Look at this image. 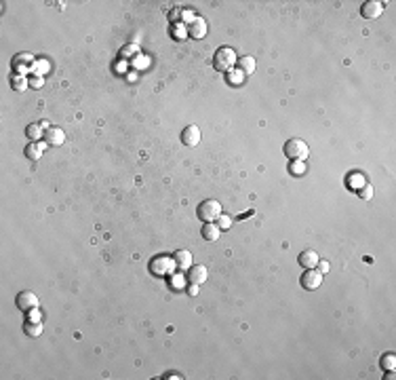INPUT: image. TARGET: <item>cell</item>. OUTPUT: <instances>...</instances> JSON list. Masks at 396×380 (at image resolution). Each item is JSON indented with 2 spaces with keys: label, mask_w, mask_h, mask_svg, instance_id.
Returning <instances> with one entry per match:
<instances>
[{
  "label": "cell",
  "mask_w": 396,
  "mask_h": 380,
  "mask_svg": "<svg viewBox=\"0 0 396 380\" xmlns=\"http://www.w3.org/2000/svg\"><path fill=\"white\" fill-rule=\"evenodd\" d=\"M236 62H238V57L232 46H219L213 55V68L219 70V72H230Z\"/></svg>",
  "instance_id": "1"
},
{
  "label": "cell",
  "mask_w": 396,
  "mask_h": 380,
  "mask_svg": "<svg viewBox=\"0 0 396 380\" xmlns=\"http://www.w3.org/2000/svg\"><path fill=\"white\" fill-rule=\"evenodd\" d=\"M282 152H285V157L289 159V161H306V157L310 154V148H308V144H306L304 139L291 137V139L285 141Z\"/></svg>",
  "instance_id": "2"
},
{
  "label": "cell",
  "mask_w": 396,
  "mask_h": 380,
  "mask_svg": "<svg viewBox=\"0 0 396 380\" xmlns=\"http://www.w3.org/2000/svg\"><path fill=\"white\" fill-rule=\"evenodd\" d=\"M196 213H198V218L202 222H217V218L221 216V203L215 201V199H207L198 205Z\"/></svg>",
  "instance_id": "3"
},
{
  "label": "cell",
  "mask_w": 396,
  "mask_h": 380,
  "mask_svg": "<svg viewBox=\"0 0 396 380\" xmlns=\"http://www.w3.org/2000/svg\"><path fill=\"white\" fill-rule=\"evenodd\" d=\"M34 66H36V59L32 53H17L13 57V62H11V68H13V72H17L19 76H26L28 72L32 74L34 72Z\"/></svg>",
  "instance_id": "4"
},
{
  "label": "cell",
  "mask_w": 396,
  "mask_h": 380,
  "mask_svg": "<svg viewBox=\"0 0 396 380\" xmlns=\"http://www.w3.org/2000/svg\"><path fill=\"white\" fill-rule=\"evenodd\" d=\"M175 268V262H173V256H154L150 260V272L156 277H166L171 275V270Z\"/></svg>",
  "instance_id": "5"
},
{
  "label": "cell",
  "mask_w": 396,
  "mask_h": 380,
  "mask_svg": "<svg viewBox=\"0 0 396 380\" xmlns=\"http://www.w3.org/2000/svg\"><path fill=\"white\" fill-rule=\"evenodd\" d=\"M302 288L308 290V292H314L316 288L322 285V272L318 268H306V272L302 275Z\"/></svg>",
  "instance_id": "6"
},
{
  "label": "cell",
  "mask_w": 396,
  "mask_h": 380,
  "mask_svg": "<svg viewBox=\"0 0 396 380\" xmlns=\"http://www.w3.org/2000/svg\"><path fill=\"white\" fill-rule=\"evenodd\" d=\"M15 304H17L19 311L30 313V311H34V308H38V296H36L34 292H19L17 298H15Z\"/></svg>",
  "instance_id": "7"
},
{
  "label": "cell",
  "mask_w": 396,
  "mask_h": 380,
  "mask_svg": "<svg viewBox=\"0 0 396 380\" xmlns=\"http://www.w3.org/2000/svg\"><path fill=\"white\" fill-rule=\"evenodd\" d=\"M383 9H386V3H379V0H369V3H365L361 7V15L365 19H377L383 13Z\"/></svg>",
  "instance_id": "8"
},
{
  "label": "cell",
  "mask_w": 396,
  "mask_h": 380,
  "mask_svg": "<svg viewBox=\"0 0 396 380\" xmlns=\"http://www.w3.org/2000/svg\"><path fill=\"white\" fill-rule=\"evenodd\" d=\"M207 32H209V26H207V21L202 19V17H194V19L188 23V34H190L192 38L200 40V38L207 36Z\"/></svg>",
  "instance_id": "9"
},
{
  "label": "cell",
  "mask_w": 396,
  "mask_h": 380,
  "mask_svg": "<svg viewBox=\"0 0 396 380\" xmlns=\"http://www.w3.org/2000/svg\"><path fill=\"white\" fill-rule=\"evenodd\" d=\"M188 281L190 283H194V285H202L207 281V277H209V270H207V266H202V264H192L190 268H188Z\"/></svg>",
  "instance_id": "10"
},
{
  "label": "cell",
  "mask_w": 396,
  "mask_h": 380,
  "mask_svg": "<svg viewBox=\"0 0 396 380\" xmlns=\"http://www.w3.org/2000/svg\"><path fill=\"white\" fill-rule=\"evenodd\" d=\"M49 127H51V125L46 123V121L30 123V125L26 127V135H28V139H34V141L44 139V133H46V129H49Z\"/></svg>",
  "instance_id": "11"
},
{
  "label": "cell",
  "mask_w": 396,
  "mask_h": 380,
  "mask_svg": "<svg viewBox=\"0 0 396 380\" xmlns=\"http://www.w3.org/2000/svg\"><path fill=\"white\" fill-rule=\"evenodd\" d=\"M182 141L186 146H198V141H200V129L196 127V125H188L184 131H182Z\"/></svg>",
  "instance_id": "12"
},
{
  "label": "cell",
  "mask_w": 396,
  "mask_h": 380,
  "mask_svg": "<svg viewBox=\"0 0 396 380\" xmlns=\"http://www.w3.org/2000/svg\"><path fill=\"white\" fill-rule=\"evenodd\" d=\"M44 141H46L49 146H62L64 141H66L64 129H59V127H49V129H46V133H44Z\"/></svg>",
  "instance_id": "13"
},
{
  "label": "cell",
  "mask_w": 396,
  "mask_h": 380,
  "mask_svg": "<svg viewBox=\"0 0 396 380\" xmlns=\"http://www.w3.org/2000/svg\"><path fill=\"white\" fill-rule=\"evenodd\" d=\"M318 262H320V258H318V254L314 252V249H306V252L299 254V266H304V268H316Z\"/></svg>",
  "instance_id": "14"
},
{
  "label": "cell",
  "mask_w": 396,
  "mask_h": 380,
  "mask_svg": "<svg viewBox=\"0 0 396 380\" xmlns=\"http://www.w3.org/2000/svg\"><path fill=\"white\" fill-rule=\"evenodd\" d=\"M192 19H194V15H192L190 9H179V7H175L171 13H169V21L173 23V26H177V23H182V21L190 23Z\"/></svg>",
  "instance_id": "15"
},
{
  "label": "cell",
  "mask_w": 396,
  "mask_h": 380,
  "mask_svg": "<svg viewBox=\"0 0 396 380\" xmlns=\"http://www.w3.org/2000/svg\"><path fill=\"white\" fill-rule=\"evenodd\" d=\"M46 141H30V144L26 146V157L32 159V161H38L42 157V152L46 150Z\"/></svg>",
  "instance_id": "16"
},
{
  "label": "cell",
  "mask_w": 396,
  "mask_h": 380,
  "mask_svg": "<svg viewBox=\"0 0 396 380\" xmlns=\"http://www.w3.org/2000/svg\"><path fill=\"white\" fill-rule=\"evenodd\" d=\"M173 262H175L177 268L186 270V268L192 266V254L188 252V249H177V252L173 254Z\"/></svg>",
  "instance_id": "17"
},
{
  "label": "cell",
  "mask_w": 396,
  "mask_h": 380,
  "mask_svg": "<svg viewBox=\"0 0 396 380\" xmlns=\"http://www.w3.org/2000/svg\"><path fill=\"white\" fill-rule=\"evenodd\" d=\"M238 70H241V72L247 76H251V74H253L255 72V68H257V62H255V59L253 57H251V55H245V57H238Z\"/></svg>",
  "instance_id": "18"
},
{
  "label": "cell",
  "mask_w": 396,
  "mask_h": 380,
  "mask_svg": "<svg viewBox=\"0 0 396 380\" xmlns=\"http://www.w3.org/2000/svg\"><path fill=\"white\" fill-rule=\"evenodd\" d=\"M202 239H205V241H217L219 239V226H217V224H213V222H205V224H202Z\"/></svg>",
  "instance_id": "19"
},
{
  "label": "cell",
  "mask_w": 396,
  "mask_h": 380,
  "mask_svg": "<svg viewBox=\"0 0 396 380\" xmlns=\"http://www.w3.org/2000/svg\"><path fill=\"white\" fill-rule=\"evenodd\" d=\"M11 87H13L15 91H26L28 87H30V80L26 78V76H19V74H13L11 76Z\"/></svg>",
  "instance_id": "20"
},
{
  "label": "cell",
  "mask_w": 396,
  "mask_h": 380,
  "mask_svg": "<svg viewBox=\"0 0 396 380\" xmlns=\"http://www.w3.org/2000/svg\"><path fill=\"white\" fill-rule=\"evenodd\" d=\"M23 331H26L28 336H32V338H36V336H40L42 334V323L40 321H28L26 325H23Z\"/></svg>",
  "instance_id": "21"
},
{
  "label": "cell",
  "mask_w": 396,
  "mask_h": 380,
  "mask_svg": "<svg viewBox=\"0 0 396 380\" xmlns=\"http://www.w3.org/2000/svg\"><path fill=\"white\" fill-rule=\"evenodd\" d=\"M46 72H49V62H46V59H36V66H34L32 76H44Z\"/></svg>",
  "instance_id": "22"
},
{
  "label": "cell",
  "mask_w": 396,
  "mask_h": 380,
  "mask_svg": "<svg viewBox=\"0 0 396 380\" xmlns=\"http://www.w3.org/2000/svg\"><path fill=\"white\" fill-rule=\"evenodd\" d=\"M225 78L230 85H241V82L245 80V74L241 72V70H230V72H225Z\"/></svg>",
  "instance_id": "23"
},
{
  "label": "cell",
  "mask_w": 396,
  "mask_h": 380,
  "mask_svg": "<svg viewBox=\"0 0 396 380\" xmlns=\"http://www.w3.org/2000/svg\"><path fill=\"white\" fill-rule=\"evenodd\" d=\"M137 53H139L137 44H127V46H123V49H121V57L123 59H131V57H135Z\"/></svg>",
  "instance_id": "24"
},
{
  "label": "cell",
  "mask_w": 396,
  "mask_h": 380,
  "mask_svg": "<svg viewBox=\"0 0 396 380\" xmlns=\"http://www.w3.org/2000/svg\"><path fill=\"white\" fill-rule=\"evenodd\" d=\"M289 171H291L293 175H304V173H306V163H304V161H291Z\"/></svg>",
  "instance_id": "25"
},
{
  "label": "cell",
  "mask_w": 396,
  "mask_h": 380,
  "mask_svg": "<svg viewBox=\"0 0 396 380\" xmlns=\"http://www.w3.org/2000/svg\"><path fill=\"white\" fill-rule=\"evenodd\" d=\"M394 365H396V357L392 353H388V355H383L381 357V367H386V370H394Z\"/></svg>",
  "instance_id": "26"
},
{
  "label": "cell",
  "mask_w": 396,
  "mask_h": 380,
  "mask_svg": "<svg viewBox=\"0 0 396 380\" xmlns=\"http://www.w3.org/2000/svg\"><path fill=\"white\" fill-rule=\"evenodd\" d=\"M346 182H348V186H352V188H361V186H365V184H363V175H361V173H352Z\"/></svg>",
  "instance_id": "27"
},
{
  "label": "cell",
  "mask_w": 396,
  "mask_h": 380,
  "mask_svg": "<svg viewBox=\"0 0 396 380\" xmlns=\"http://www.w3.org/2000/svg\"><path fill=\"white\" fill-rule=\"evenodd\" d=\"M358 197H361V199H371V197H373V186H371V184L361 186V188H358Z\"/></svg>",
  "instance_id": "28"
},
{
  "label": "cell",
  "mask_w": 396,
  "mask_h": 380,
  "mask_svg": "<svg viewBox=\"0 0 396 380\" xmlns=\"http://www.w3.org/2000/svg\"><path fill=\"white\" fill-rule=\"evenodd\" d=\"M217 226H219V230H228L232 226V218H228V216H223V213H221V216L217 218Z\"/></svg>",
  "instance_id": "29"
},
{
  "label": "cell",
  "mask_w": 396,
  "mask_h": 380,
  "mask_svg": "<svg viewBox=\"0 0 396 380\" xmlns=\"http://www.w3.org/2000/svg\"><path fill=\"white\" fill-rule=\"evenodd\" d=\"M42 85H44V78H42V76H30V87L40 89Z\"/></svg>",
  "instance_id": "30"
},
{
  "label": "cell",
  "mask_w": 396,
  "mask_h": 380,
  "mask_svg": "<svg viewBox=\"0 0 396 380\" xmlns=\"http://www.w3.org/2000/svg\"><path fill=\"white\" fill-rule=\"evenodd\" d=\"M198 288H200V285H194V283H192V285H190V290H188V292H190V296H196V294H198Z\"/></svg>",
  "instance_id": "31"
},
{
  "label": "cell",
  "mask_w": 396,
  "mask_h": 380,
  "mask_svg": "<svg viewBox=\"0 0 396 380\" xmlns=\"http://www.w3.org/2000/svg\"><path fill=\"white\" fill-rule=\"evenodd\" d=\"M318 266H320V272H322V275H325V272L329 270V264H327V262H318Z\"/></svg>",
  "instance_id": "32"
},
{
  "label": "cell",
  "mask_w": 396,
  "mask_h": 380,
  "mask_svg": "<svg viewBox=\"0 0 396 380\" xmlns=\"http://www.w3.org/2000/svg\"><path fill=\"white\" fill-rule=\"evenodd\" d=\"M164 378H184L182 374H177V372H171V374H166Z\"/></svg>",
  "instance_id": "33"
}]
</instances>
